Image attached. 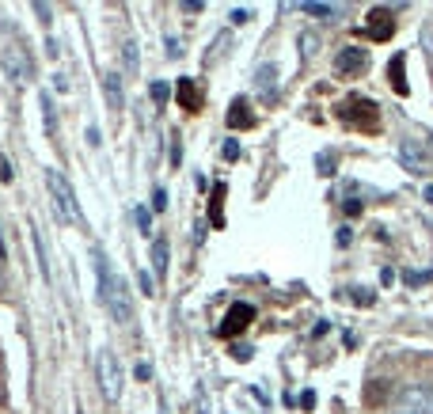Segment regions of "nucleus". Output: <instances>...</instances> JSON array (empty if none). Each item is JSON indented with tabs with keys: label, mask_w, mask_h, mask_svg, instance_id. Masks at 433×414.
<instances>
[{
	"label": "nucleus",
	"mask_w": 433,
	"mask_h": 414,
	"mask_svg": "<svg viewBox=\"0 0 433 414\" xmlns=\"http://www.w3.org/2000/svg\"><path fill=\"white\" fill-rule=\"evenodd\" d=\"M96 274H99V300L107 304V312L115 316L118 323H129V319H134V300H129L126 281L115 278V270H110L103 251H96Z\"/></svg>",
	"instance_id": "nucleus-1"
},
{
	"label": "nucleus",
	"mask_w": 433,
	"mask_h": 414,
	"mask_svg": "<svg viewBox=\"0 0 433 414\" xmlns=\"http://www.w3.org/2000/svg\"><path fill=\"white\" fill-rule=\"evenodd\" d=\"M46 190L53 198V217L61 224H77L80 221V205H77V194H72L69 179L61 172H46Z\"/></svg>",
	"instance_id": "nucleus-2"
},
{
	"label": "nucleus",
	"mask_w": 433,
	"mask_h": 414,
	"mask_svg": "<svg viewBox=\"0 0 433 414\" xmlns=\"http://www.w3.org/2000/svg\"><path fill=\"white\" fill-rule=\"evenodd\" d=\"M96 373H99V388H103V399L118 403L122 395V365L110 350H99V361H96Z\"/></svg>",
	"instance_id": "nucleus-3"
},
{
	"label": "nucleus",
	"mask_w": 433,
	"mask_h": 414,
	"mask_svg": "<svg viewBox=\"0 0 433 414\" xmlns=\"http://www.w3.org/2000/svg\"><path fill=\"white\" fill-rule=\"evenodd\" d=\"M0 69L8 72V80L12 84H31V77H34V61L27 58V50L23 46H4V53H0Z\"/></svg>",
	"instance_id": "nucleus-4"
},
{
	"label": "nucleus",
	"mask_w": 433,
	"mask_h": 414,
	"mask_svg": "<svg viewBox=\"0 0 433 414\" xmlns=\"http://www.w3.org/2000/svg\"><path fill=\"white\" fill-rule=\"evenodd\" d=\"M395 414H433V384H411L395 399Z\"/></svg>",
	"instance_id": "nucleus-5"
},
{
	"label": "nucleus",
	"mask_w": 433,
	"mask_h": 414,
	"mask_svg": "<svg viewBox=\"0 0 433 414\" xmlns=\"http://www.w3.org/2000/svg\"><path fill=\"white\" fill-rule=\"evenodd\" d=\"M251 323H255V308H251L247 300H236V304L228 308V316H224V323H221V338H232V335L247 331Z\"/></svg>",
	"instance_id": "nucleus-6"
},
{
	"label": "nucleus",
	"mask_w": 433,
	"mask_h": 414,
	"mask_svg": "<svg viewBox=\"0 0 433 414\" xmlns=\"http://www.w3.org/2000/svg\"><path fill=\"white\" fill-rule=\"evenodd\" d=\"M365 69H369V50H361V46H346V50L335 58L338 77H361Z\"/></svg>",
	"instance_id": "nucleus-7"
},
{
	"label": "nucleus",
	"mask_w": 433,
	"mask_h": 414,
	"mask_svg": "<svg viewBox=\"0 0 433 414\" xmlns=\"http://www.w3.org/2000/svg\"><path fill=\"white\" fill-rule=\"evenodd\" d=\"M399 164L407 167L411 175H429V160H426V153H422L414 141H403V145H399Z\"/></svg>",
	"instance_id": "nucleus-8"
},
{
	"label": "nucleus",
	"mask_w": 433,
	"mask_h": 414,
	"mask_svg": "<svg viewBox=\"0 0 433 414\" xmlns=\"http://www.w3.org/2000/svg\"><path fill=\"white\" fill-rule=\"evenodd\" d=\"M365 31H369L376 42H388L392 34H395V23H392V12H388V8H373V12H369V23H365Z\"/></svg>",
	"instance_id": "nucleus-9"
},
{
	"label": "nucleus",
	"mask_w": 433,
	"mask_h": 414,
	"mask_svg": "<svg viewBox=\"0 0 433 414\" xmlns=\"http://www.w3.org/2000/svg\"><path fill=\"white\" fill-rule=\"evenodd\" d=\"M103 91H107V107L110 110L126 107V91H122V77H118V72H107V77H103Z\"/></svg>",
	"instance_id": "nucleus-10"
},
{
	"label": "nucleus",
	"mask_w": 433,
	"mask_h": 414,
	"mask_svg": "<svg viewBox=\"0 0 433 414\" xmlns=\"http://www.w3.org/2000/svg\"><path fill=\"white\" fill-rule=\"evenodd\" d=\"M228 126H232V129H251V126H255V115H251L247 99H232V107H228Z\"/></svg>",
	"instance_id": "nucleus-11"
},
{
	"label": "nucleus",
	"mask_w": 433,
	"mask_h": 414,
	"mask_svg": "<svg viewBox=\"0 0 433 414\" xmlns=\"http://www.w3.org/2000/svg\"><path fill=\"white\" fill-rule=\"evenodd\" d=\"M274 80H278V65H259L255 69V84L262 96H274Z\"/></svg>",
	"instance_id": "nucleus-12"
},
{
	"label": "nucleus",
	"mask_w": 433,
	"mask_h": 414,
	"mask_svg": "<svg viewBox=\"0 0 433 414\" xmlns=\"http://www.w3.org/2000/svg\"><path fill=\"white\" fill-rule=\"evenodd\" d=\"M388 80H392V88L399 91V96H407V77H403V53H395V58L388 61Z\"/></svg>",
	"instance_id": "nucleus-13"
},
{
	"label": "nucleus",
	"mask_w": 433,
	"mask_h": 414,
	"mask_svg": "<svg viewBox=\"0 0 433 414\" xmlns=\"http://www.w3.org/2000/svg\"><path fill=\"white\" fill-rule=\"evenodd\" d=\"M304 12L308 15H319V20H338V15H342V8H338V4H323V0H308Z\"/></svg>",
	"instance_id": "nucleus-14"
},
{
	"label": "nucleus",
	"mask_w": 433,
	"mask_h": 414,
	"mask_svg": "<svg viewBox=\"0 0 433 414\" xmlns=\"http://www.w3.org/2000/svg\"><path fill=\"white\" fill-rule=\"evenodd\" d=\"M167 259H172V247H167V240H153V266H156L160 278L167 274Z\"/></svg>",
	"instance_id": "nucleus-15"
},
{
	"label": "nucleus",
	"mask_w": 433,
	"mask_h": 414,
	"mask_svg": "<svg viewBox=\"0 0 433 414\" xmlns=\"http://www.w3.org/2000/svg\"><path fill=\"white\" fill-rule=\"evenodd\" d=\"M224 194H228L224 186H213V213H209V221L216 224V228H224V209H221V205H224Z\"/></svg>",
	"instance_id": "nucleus-16"
},
{
	"label": "nucleus",
	"mask_w": 433,
	"mask_h": 414,
	"mask_svg": "<svg viewBox=\"0 0 433 414\" xmlns=\"http://www.w3.org/2000/svg\"><path fill=\"white\" fill-rule=\"evenodd\" d=\"M34 232V251H39V270H42V281H50V259H46V243H42V232L39 228H31Z\"/></svg>",
	"instance_id": "nucleus-17"
},
{
	"label": "nucleus",
	"mask_w": 433,
	"mask_h": 414,
	"mask_svg": "<svg viewBox=\"0 0 433 414\" xmlns=\"http://www.w3.org/2000/svg\"><path fill=\"white\" fill-rule=\"evenodd\" d=\"M179 103H183L186 110L198 107V91H194V80H179Z\"/></svg>",
	"instance_id": "nucleus-18"
},
{
	"label": "nucleus",
	"mask_w": 433,
	"mask_h": 414,
	"mask_svg": "<svg viewBox=\"0 0 433 414\" xmlns=\"http://www.w3.org/2000/svg\"><path fill=\"white\" fill-rule=\"evenodd\" d=\"M342 297H350L357 308H373V304H376V293H373V289H361V285L350 289V293H342Z\"/></svg>",
	"instance_id": "nucleus-19"
},
{
	"label": "nucleus",
	"mask_w": 433,
	"mask_h": 414,
	"mask_svg": "<svg viewBox=\"0 0 433 414\" xmlns=\"http://www.w3.org/2000/svg\"><path fill=\"white\" fill-rule=\"evenodd\" d=\"M316 50H319V39H316L312 31H300V58L308 61V58H312Z\"/></svg>",
	"instance_id": "nucleus-20"
},
{
	"label": "nucleus",
	"mask_w": 433,
	"mask_h": 414,
	"mask_svg": "<svg viewBox=\"0 0 433 414\" xmlns=\"http://www.w3.org/2000/svg\"><path fill=\"white\" fill-rule=\"evenodd\" d=\"M316 172L319 175H335V153H316Z\"/></svg>",
	"instance_id": "nucleus-21"
},
{
	"label": "nucleus",
	"mask_w": 433,
	"mask_h": 414,
	"mask_svg": "<svg viewBox=\"0 0 433 414\" xmlns=\"http://www.w3.org/2000/svg\"><path fill=\"white\" fill-rule=\"evenodd\" d=\"M403 281L418 289V285H426V281H429V274H422V270H403Z\"/></svg>",
	"instance_id": "nucleus-22"
},
{
	"label": "nucleus",
	"mask_w": 433,
	"mask_h": 414,
	"mask_svg": "<svg viewBox=\"0 0 433 414\" xmlns=\"http://www.w3.org/2000/svg\"><path fill=\"white\" fill-rule=\"evenodd\" d=\"M148 91H153V99L160 103V107H164V103H167V96H172V88H167V84H160V80H156Z\"/></svg>",
	"instance_id": "nucleus-23"
},
{
	"label": "nucleus",
	"mask_w": 433,
	"mask_h": 414,
	"mask_svg": "<svg viewBox=\"0 0 433 414\" xmlns=\"http://www.w3.org/2000/svg\"><path fill=\"white\" fill-rule=\"evenodd\" d=\"M134 217H137V228L148 236V232H153V217H148V209H134Z\"/></svg>",
	"instance_id": "nucleus-24"
},
{
	"label": "nucleus",
	"mask_w": 433,
	"mask_h": 414,
	"mask_svg": "<svg viewBox=\"0 0 433 414\" xmlns=\"http://www.w3.org/2000/svg\"><path fill=\"white\" fill-rule=\"evenodd\" d=\"M335 243H338V247H350V243H354V228H350V224H342V228H338Z\"/></svg>",
	"instance_id": "nucleus-25"
},
{
	"label": "nucleus",
	"mask_w": 433,
	"mask_h": 414,
	"mask_svg": "<svg viewBox=\"0 0 433 414\" xmlns=\"http://www.w3.org/2000/svg\"><path fill=\"white\" fill-rule=\"evenodd\" d=\"M251 354H255V350H251L247 342H236V346H232V357H236V361H251Z\"/></svg>",
	"instance_id": "nucleus-26"
},
{
	"label": "nucleus",
	"mask_w": 433,
	"mask_h": 414,
	"mask_svg": "<svg viewBox=\"0 0 433 414\" xmlns=\"http://www.w3.org/2000/svg\"><path fill=\"white\" fill-rule=\"evenodd\" d=\"M153 209H156V213H164V209H167V190H164V186H156V194H153Z\"/></svg>",
	"instance_id": "nucleus-27"
},
{
	"label": "nucleus",
	"mask_w": 433,
	"mask_h": 414,
	"mask_svg": "<svg viewBox=\"0 0 433 414\" xmlns=\"http://www.w3.org/2000/svg\"><path fill=\"white\" fill-rule=\"evenodd\" d=\"M221 156H224V160H228V164H232V160H240V145H236V141H224V148H221Z\"/></svg>",
	"instance_id": "nucleus-28"
},
{
	"label": "nucleus",
	"mask_w": 433,
	"mask_h": 414,
	"mask_svg": "<svg viewBox=\"0 0 433 414\" xmlns=\"http://www.w3.org/2000/svg\"><path fill=\"white\" fill-rule=\"evenodd\" d=\"M42 110H46V134H53V107H50V96H42Z\"/></svg>",
	"instance_id": "nucleus-29"
},
{
	"label": "nucleus",
	"mask_w": 433,
	"mask_h": 414,
	"mask_svg": "<svg viewBox=\"0 0 433 414\" xmlns=\"http://www.w3.org/2000/svg\"><path fill=\"white\" fill-rule=\"evenodd\" d=\"M297 403H300V410H312L316 407V392H300Z\"/></svg>",
	"instance_id": "nucleus-30"
},
{
	"label": "nucleus",
	"mask_w": 433,
	"mask_h": 414,
	"mask_svg": "<svg viewBox=\"0 0 433 414\" xmlns=\"http://www.w3.org/2000/svg\"><path fill=\"white\" fill-rule=\"evenodd\" d=\"M126 69H137V46L126 42Z\"/></svg>",
	"instance_id": "nucleus-31"
},
{
	"label": "nucleus",
	"mask_w": 433,
	"mask_h": 414,
	"mask_svg": "<svg viewBox=\"0 0 433 414\" xmlns=\"http://www.w3.org/2000/svg\"><path fill=\"white\" fill-rule=\"evenodd\" d=\"M346 217H357V213H361V202H357V198H346Z\"/></svg>",
	"instance_id": "nucleus-32"
},
{
	"label": "nucleus",
	"mask_w": 433,
	"mask_h": 414,
	"mask_svg": "<svg viewBox=\"0 0 433 414\" xmlns=\"http://www.w3.org/2000/svg\"><path fill=\"white\" fill-rule=\"evenodd\" d=\"M137 281H141V289H145V293L153 297V289H156V285H153V278H148V270H141V274H137Z\"/></svg>",
	"instance_id": "nucleus-33"
},
{
	"label": "nucleus",
	"mask_w": 433,
	"mask_h": 414,
	"mask_svg": "<svg viewBox=\"0 0 433 414\" xmlns=\"http://www.w3.org/2000/svg\"><path fill=\"white\" fill-rule=\"evenodd\" d=\"M247 20H251L247 8H236V12H232V23H247Z\"/></svg>",
	"instance_id": "nucleus-34"
},
{
	"label": "nucleus",
	"mask_w": 433,
	"mask_h": 414,
	"mask_svg": "<svg viewBox=\"0 0 433 414\" xmlns=\"http://www.w3.org/2000/svg\"><path fill=\"white\" fill-rule=\"evenodd\" d=\"M0 179H4V183H12V172H8V160L0 156Z\"/></svg>",
	"instance_id": "nucleus-35"
},
{
	"label": "nucleus",
	"mask_w": 433,
	"mask_h": 414,
	"mask_svg": "<svg viewBox=\"0 0 433 414\" xmlns=\"http://www.w3.org/2000/svg\"><path fill=\"white\" fill-rule=\"evenodd\" d=\"M148 376H153V369H148V365L141 361V365H137V380H148Z\"/></svg>",
	"instance_id": "nucleus-36"
},
{
	"label": "nucleus",
	"mask_w": 433,
	"mask_h": 414,
	"mask_svg": "<svg viewBox=\"0 0 433 414\" xmlns=\"http://www.w3.org/2000/svg\"><path fill=\"white\" fill-rule=\"evenodd\" d=\"M380 281H384V285H392V281H395V270L384 266V270H380Z\"/></svg>",
	"instance_id": "nucleus-37"
},
{
	"label": "nucleus",
	"mask_w": 433,
	"mask_h": 414,
	"mask_svg": "<svg viewBox=\"0 0 433 414\" xmlns=\"http://www.w3.org/2000/svg\"><path fill=\"white\" fill-rule=\"evenodd\" d=\"M312 335H316V338H323V335H327V319H319V323L312 327Z\"/></svg>",
	"instance_id": "nucleus-38"
},
{
	"label": "nucleus",
	"mask_w": 433,
	"mask_h": 414,
	"mask_svg": "<svg viewBox=\"0 0 433 414\" xmlns=\"http://www.w3.org/2000/svg\"><path fill=\"white\" fill-rule=\"evenodd\" d=\"M426 202L433 205V186H426Z\"/></svg>",
	"instance_id": "nucleus-39"
}]
</instances>
